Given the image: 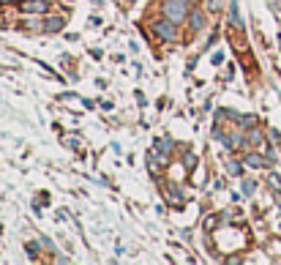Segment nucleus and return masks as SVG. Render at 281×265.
<instances>
[{"label": "nucleus", "instance_id": "obj_9", "mask_svg": "<svg viewBox=\"0 0 281 265\" xmlns=\"http://www.w3.org/2000/svg\"><path fill=\"white\" fill-rule=\"evenodd\" d=\"M254 126H257V118H254V115L240 118V129H243V132H246V129H254Z\"/></svg>", "mask_w": 281, "mask_h": 265}, {"label": "nucleus", "instance_id": "obj_6", "mask_svg": "<svg viewBox=\"0 0 281 265\" xmlns=\"http://www.w3.org/2000/svg\"><path fill=\"white\" fill-rule=\"evenodd\" d=\"M60 28H63V19H60V17H52V19H47V25H44V30H47V33H57Z\"/></svg>", "mask_w": 281, "mask_h": 265}, {"label": "nucleus", "instance_id": "obj_2", "mask_svg": "<svg viewBox=\"0 0 281 265\" xmlns=\"http://www.w3.org/2000/svg\"><path fill=\"white\" fill-rule=\"evenodd\" d=\"M153 33L158 36V38H164V41H175V38H178V30H175V22H169L164 17V19L161 22H156V25H153Z\"/></svg>", "mask_w": 281, "mask_h": 265}, {"label": "nucleus", "instance_id": "obj_18", "mask_svg": "<svg viewBox=\"0 0 281 265\" xmlns=\"http://www.w3.org/2000/svg\"><path fill=\"white\" fill-rule=\"evenodd\" d=\"M0 74H3V69H0Z\"/></svg>", "mask_w": 281, "mask_h": 265}, {"label": "nucleus", "instance_id": "obj_1", "mask_svg": "<svg viewBox=\"0 0 281 265\" xmlns=\"http://www.w3.org/2000/svg\"><path fill=\"white\" fill-rule=\"evenodd\" d=\"M161 11H164V17L169 22H183L186 17H188V3L186 0H164V6H161Z\"/></svg>", "mask_w": 281, "mask_h": 265}, {"label": "nucleus", "instance_id": "obj_15", "mask_svg": "<svg viewBox=\"0 0 281 265\" xmlns=\"http://www.w3.org/2000/svg\"><path fill=\"white\" fill-rule=\"evenodd\" d=\"M270 183H273L276 191H281V178H279V175H270Z\"/></svg>", "mask_w": 281, "mask_h": 265}, {"label": "nucleus", "instance_id": "obj_4", "mask_svg": "<svg viewBox=\"0 0 281 265\" xmlns=\"http://www.w3.org/2000/svg\"><path fill=\"white\" fill-rule=\"evenodd\" d=\"M243 164H248V167H254V170H262V167L270 164V159H267V156H260V153H248Z\"/></svg>", "mask_w": 281, "mask_h": 265}, {"label": "nucleus", "instance_id": "obj_14", "mask_svg": "<svg viewBox=\"0 0 281 265\" xmlns=\"http://www.w3.org/2000/svg\"><path fill=\"white\" fill-rule=\"evenodd\" d=\"M216 222H219L216 216H207V219H205V230H213V227H216Z\"/></svg>", "mask_w": 281, "mask_h": 265}, {"label": "nucleus", "instance_id": "obj_12", "mask_svg": "<svg viewBox=\"0 0 281 265\" xmlns=\"http://www.w3.org/2000/svg\"><path fill=\"white\" fill-rule=\"evenodd\" d=\"M186 167H188V170L197 167V156H194V153H186Z\"/></svg>", "mask_w": 281, "mask_h": 265}, {"label": "nucleus", "instance_id": "obj_8", "mask_svg": "<svg viewBox=\"0 0 281 265\" xmlns=\"http://www.w3.org/2000/svg\"><path fill=\"white\" fill-rule=\"evenodd\" d=\"M229 22H232L235 28H240V30H243V19H240V14H238V6H232V8H229Z\"/></svg>", "mask_w": 281, "mask_h": 265}, {"label": "nucleus", "instance_id": "obj_17", "mask_svg": "<svg viewBox=\"0 0 281 265\" xmlns=\"http://www.w3.org/2000/svg\"><path fill=\"white\" fill-rule=\"evenodd\" d=\"M270 137H273V140H276V145H281V134L276 132V129H273V132H270Z\"/></svg>", "mask_w": 281, "mask_h": 265}, {"label": "nucleus", "instance_id": "obj_16", "mask_svg": "<svg viewBox=\"0 0 281 265\" xmlns=\"http://www.w3.org/2000/svg\"><path fill=\"white\" fill-rule=\"evenodd\" d=\"M66 145H69V148H76V145H79V140H76V137H66Z\"/></svg>", "mask_w": 281, "mask_h": 265}, {"label": "nucleus", "instance_id": "obj_11", "mask_svg": "<svg viewBox=\"0 0 281 265\" xmlns=\"http://www.w3.org/2000/svg\"><path fill=\"white\" fill-rule=\"evenodd\" d=\"M254 186H257L254 181H243V194H246V197H251V194H254Z\"/></svg>", "mask_w": 281, "mask_h": 265}, {"label": "nucleus", "instance_id": "obj_10", "mask_svg": "<svg viewBox=\"0 0 281 265\" xmlns=\"http://www.w3.org/2000/svg\"><path fill=\"white\" fill-rule=\"evenodd\" d=\"M262 142V134L254 132V129H248V145H260Z\"/></svg>", "mask_w": 281, "mask_h": 265}, {"label": "nucleus", "instance_id": "obj_5", "mask_svg": "<svg viewBox=\"0 0 281 265\" xmlns=\"http://www.w3.org/2000/svg\"><path fill=\"white\" fill-rule=\"evenodd\" d=\"M172 148H175V142L167 140V137H164V140H156V151H158V153L169 156V153H172Z\"/></svg>", "mask_w": 281, "mask_h": 265}, {"label": "nucleus", "instance_id": "obj_3", "mask_svg": "<svg viewBox=\"0 0 281 265\" xmlns=\"http://www.w3.org/2000/svg\"><path fill=\"white\" fill-rule=\"evenodd\" d=\"M19 8L25 14H47L49 11V0H22Z\"/></svg>", "mask_w": 281, "mask_h": 265}, {"label": "nucleus", "instance_id": "obj_13", "mask_svg": "<svg viewBox=\"0 0 281 265\" xmlns=\"http://www.w3.org/2000/svg\"><path fill=\"white\" fill-rule=\"evenodd\" d=\"M229 172H232V175H240V172H243V167H240L238 161H229Z\"/></svg>", "mask_w": 281, "mask_h": 265}, {"label": "nucleus", "instance_id": "obj_7", "mask_svg": "<svg viewBox=\"0 0 281 265\" xmlns=\"http://www.w3.org/2000/svg\"><path fill=\"white\" fill-rule=\"evenodd\" d=\"M202 25H205V17H202V11H191V28H194V30H202Z\"/></svg>", "mask_w": 281, "mask_h": 265}]
</instances>
